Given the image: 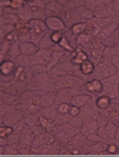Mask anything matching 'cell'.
I'll list each match as a JSON object with an SVG mask.
<instances>
[{"label":"cell","mask_w":119,"mask_h":157,"mask_svg":"<svg viewBox=\"0 0 119 157\" xmlns=\"http://www.w3.org/2000/svg\"><path fill=\"white\" fill-rule=\"evenodd\" d=\"M50 61H52V52L50 50H39L32 56H30L31 65L43 64Z\"/></svg>","instance_id":"6da1fadb"},{"label":"cell","mask_w":119,"mask_h":157,"mask_svg":"<svg viewBox=\"0 0 119 157\" xmlns=\"http://www.w3.org/2000/svg\"><path fill=\"white\" fill-rule=\"evenodd\" d=\"M45 25H46L47 29L53 30L54 32H60L62 30H65V23L58 16H49L45 19Z\"/></svg>","instance_id":"7a4b0ae2"},{"label":"cell","mask_w":119,"mask_h":157,"mask_svg":"<svg viewBox=\"0 0 119 157\" xmlns=\"http://www.w3.org/2000/svg\"><path fill=\"white\" fill-rule=\"evenodd\" d=\"M22 115H23L22 111L13 109H11L7 115H5V118L2 117V122L5 123V125L13 126V125H16V124L22 118Z\"/></svg>","instance_id":"3957f363"},{"label":"cell","mask_w":119,"mask_h":157,"mask_svg":"<svg viewBox=\"0 0 119 157\" xmlns=\"http://www.w3.org/2000/svg\"><path fill=\"white\" fill-rule=\"evenodd\" d=\"M111 11H113V6L111 2L109 1H104L100 6L97 7L96 10H94V16L95 18H107L110 16Z\"/></svg>","instance_id":"277c9868"},{"label":"cell","mask_w":119,"mask_h":157,"mask_svg":"<svg viewBox=\"0 0 119 157\" xmlns=\"http://www.w3.org/2000/svg\"><path fill=\"white\" fill-rule=\"evenodd\" d=\"M0 70H1V78H8V76H11L13 74H16V72H17L16 64L12 61L2 62L1 67H0Z\"/></svg>","instance_id":"5b68a950"},{"label":"cell","mask_w":119,"mask_h":157,"mask_svg":"<svg viewBox=\"0 0 119 157\" xmlns=\"http://www.w3.org/2000/svg\"><path fill=\"white\" fill-rule=\"evenodd\" d=\"M34 104L39 105V106H51L54 103V96L52 93H47V94H43L42 96H36L32 100Z\"/></svg>","instance_id":"8992f818"},{"label":"cell","mask_w":119,"mask_h":157,"mask_svg":"<svg viewBox=\"0 0 119 157\" xmlns=\"http://www.w3.org/2000/svg\"><path fill=\"white\" fill-rule=\"evenodd\" d=\"M95 80H105L111 75L109 72V67H107L105 64H98L94 70Z\"/></svg>","instance_id":"52a82bcc"},{"label":"cell","mask_w":119,"mask_h":157,"mask_svg":"<svg viewBox=\"0 0 119 157\" xmlns=\"http://www.w3.org/2000/svg\"><path fill=\"white\" fill-rule=\"evenodd\" d=\"M36 51H39V47L34 44L33 42H20V52H21V54L32 56L33 53H35Z\"/></svg>","instance_id":"ba28073f"},{"label":"cell","mask_w":119,"mask_h":157,"mask_svg":"<svg viewBox=\"0 0 119 157\" xmlns=\"http://www.w3.org/2000/svg\"><path fill=\"white\" fill-rule=\"evenodd\" d=\"M97 129H98V123L96 121H93V120H89V121L85 122L82 126V134L84 136H87V135L91 134V133H96Z\"/></svg>","instance_id":"9c48e42d"},{"label":"cell","mask_w":119,"mask_h":157,"mask_svg":"<svg viewBox=\"0 0 119 157\" xmlns=\"http://www.w3.org/2000/svg\"><path fill=\"white\" fill-rule=\"evenodd\" d=\"M91 100V96L87 95V94H78V95H74L71 100V103H72L73 106H77V107H83L86 105V103Z\"/></svg>","instance_id":"30bf717a"},{"label":"cell","mask_w":119,"mask_h":157,"mask_svg":"<svg viewBox=\"0 0 119 157\" xmlns=\"http://www.w3.org/2000/svg\"><path fill=\"white\" fill-rule=\"evenodd\" d=\"M118 29V25L117 23H110V25H106L105 28H102V30L98 32V38L102 40H106L107 38L111 36L113 33V31Z\"/></svg>","instance_id":"8fae6325"},{"label":"cell","mask_w":119,"mask_h":157,"mask_svg":"<svg viewBox=\"0 0 119 157\" xmlns=\"http://www.w3.org/2000/svg\"><path fill=\"white\" fill-rule=\"evenodd\" d=\"M19 20H20V18L14 13L2 14V16H1V27L6 25H18Z\"/></svg>","instance_id":"7c38bea8"},{"label":"cell","mask_w":119,"mask_h":157,"mask_svg":"<svg viewBox=\"0 0 119 157\" xmlns=\"http://www.w3.org/2000/svg\"><path fill=\"white\" fill-rule=\"evenodd\" d=\"M18 17L22 21H28L29 19L32 18V8L30 6L24 5L22 8H20L18 10Z\"/></svg>","instance_id":"4fadbf2b"},{"label":"cell","mask_w":119,"mask_h":157,"mask_svg":"<svg viewBox=\"0 0 119 157\" xmlns=\"http://www.w3.org/2000/svg\"><path fill=\"white\" fill-rule=\"evenodd\" d=\"M39 123L41 124V126L43 127V129L47 133H52L56 129L55 124L53 123V122H51L49 118H45L44 116H40Z\"/></svg>","instance_id":"5bb4252c"},{"label":"cell","mask_w":119,"mask_h":157,"mask_svg":"<svg viewBox=\"0 0 119 157\" xmlns=\"http://www.w3.org/2000/svg\"><path fill=\"white\" fill-rule=\"evenodd\" d=\"M85 89L91 92H100L102 90V83L100 80H93L85 84Z\"/></svg>","instance_id":"9a60e30c"},{"label":"cell","mask_w":119,"mask_h":157,"mask_svg":"<svg viewBox=\"0 0 119 157\" xmlns=\"http://www.w3.org/2000/svg\"><path fill=\"white\" fill-rule=\"evenodd\" d=\"M61 129L63 131V133H65L66 135H69V136H76V135L80 133V128H77V127H75L74 125H72V124H63L61 126Z\"/></svg>","instance_id":"2e32d148"},{"label":"cell","mask_w":119,"mask_h":157,"mask_svg":"<svg viewBox=\"0 0 119 157\" xmlns=\"http://www.w3.org/2000/svg\"><path fill=\"white\" fill-rule=\"evenodd\" d=\"M94 70H95L94 63L91 61H89V60H86V61H84L80 64V71H82V73L86 74V75L91 74V73L94 72Z\"/></svg>","instance_id":"e0dca14e"},{"label":"cell","mask_w":119,"mask_h":157,"mask_svg":"<svg viewBox=\"0 0 119 157\" xmlns=\"http://www.w3.org/2000/svg\"><path fill=\"white\" fill-rule=\"evenodd\" d=\"M105 132H106V135H107V137H109V138L116 137L117 126L113 122H107V124H106V126H105Z\"/></svg>","instance_id":"ac0fdd59"},{"label":"cell","mask_w":119,"mask_h":157,"mask_svg":"<svg viewBox=\"0 0 119 157\" xmlns=\"http://www.w3.org/2000/svg\"><path fill=\"white\" fill-rule=\"evenodd\" d=\"M110 103H111V100L106 95L99 96V98H97V101H96L97 107H99V109H107V107L110 105Z\"/></svg>","instance_id":"d6986e66"},{"label":"cell","mask_w":119,"mask_h":157,"mask_svg":"<svg viewBox=\"0 0 119 157\" xmlns=\"http://www.w3.org/2000/svg\"><path fill=\"white\" fill-rule=\"evenodd\" d=\"M86 30V22H78L74 23L72 25V33L74 36H80Z\"/></svg>","instance_id":"ffe728a7"},{"label":"cell","mask_w":119,"mask_h":157,"mask_svg":"<svg viewBox=\"0 0 119 157\" xmlns=\"http://www.w3.org/2000/svg\"><path fill=\"white\" fill-rule=\"evenodd\" d=\"M86 60H87L86 53L82 52L80 49H77L76 52H75V56H74V59H73V62L76 63V64H82V63H83L84 61H86Z\"/></svg>","instance_id":"44dd1931"},{"label":"cell","mask_w":119,"mask_h":157,"mask_svg":"<svg viewBox=\"0 0 119 157\" xmlns=\"http://www.w3.org/2000/svg\"><path fill=\"white\" fill-rule=\"evenodd\" d=\"M18 38L21 40V42H30V40H31L30 31H28L27 29H22L21 31H19Z\"/></svg>","instance_id":"7402d4cb"},{"label":"cell","mask_w":119,"mask_h":157,"mask_svg":"<svg viewBox=\"0 0 119 157\" xmlns=\"http://www.w3.org/2000/svg\"><path fill=\"white\" fill-rule=\"evenodd\" d=\"M16 61L20 67H25L29 65L30 63V56H25V54H20L16 58Z\"/></svg>","instance_id":"603a6c76"},{"label":"cell","mask_w":119,"mask_h":157,"mask_svg":"<svg viewBox=\"0 0 119 157\" xmlns=\"http://www.w3.org/2000/svg\"><path fill=\"white\" fill-rule=\"evenodd\" d=\"M20 52V43L19 42H12V44L10 45V50H9V54L11 56H16L17 58L18 56H20L19 54Z\"/></svg>","instance_id":"cb8c5ba5"},{"label":"cell","mask_w":119,"mask_h":157,"mask_svg":"<svg viewBox=\"0 0 119 157\" xmlns=\"http://www.w3.org/2000/svg\"><path fill=\"white\" fill-rule=\"evenodd\" d=\"M12 132H13V128H12L11 126H8V125H1V127H0V136L1 137H5L7 138L9 136V135H11Z\"/></svg>","instance_id":"d4e9b609"},{"label":"cell","mask_w":119,"mask_h":157,"mask_svg":"<svg viewBox=\"0 0 119 157\" xmlns=\"http://www.w3.org/2000/svg\"><path fill=\"white\" fill-rule=\"evenodd\" d=\"M91 40V36L89 34H80V36L76 38V42L80 43V44H85V43H88Z\"/></svg>","instance_id":"484cf974"},{"label":"cell","mask_w":119,"mask_h":157,"mask_svg":"<svg viewBox=\"0 0 119 157\" xmlns=\"http://www.w3.org/2000/svg\"><path fill=\"white\" fill-rule=\"evenodd\" d=\"M71 109H72V106H71L69 104L62 103V104H60V105H58V113H61V114H66V113H69Z\"/></svg>","instance_id":"4316f807"},{"label":"cell","mask_w":119,"mask_h":157,"mask_svg":"<svg viewBox=\"0 0 119 157\" xmlns=\"http://www.w3.org/2000/svg\"><path fill=\"white\" fill-rule=\"evenodd\" d=\"M60 47H61L63 50H67V51H72L73 50V48L69 45V40L66 39V38H62V40L60 41Z\"/></svg>","instance_id":"83f0119b"},{"label":"cell","mask_w":119,"mask_h":157,"mask_svg":"<svg viewBox=\"0 0 119 157\" xmlns=\"http://www.w3.org/2000/svg\"><path fill=\"white\" fill-rule=\"evenodd\" d=\"M45 3H47V1H33V2H29V5L32 7V9L36 8L38 10H40V9L45 8L44 7Z\"/></svg>","instance_id":"f1b7e54d"},{"label":"cell","mask_w":119,"mask_h":157,"mask_svg":"<svg viewBox=\"0 0 119 157\" xmlns=\"http://www.w3.org/2000/svg\"><path fill=\"white\" fill-rule=\"evenodd\" d=\"M108 117H110L113 122H117L119 123V111L117 109H111L108 112Z\"/></svg>","instance_id":"f546056e"},{"label":"cell","mask_w":119,"mask_h":157,"mask_svg":"<svg viewBox=\"0 0 119 157\" xmlns=\"http://www.w3.org/2000/svg\"><path fill=\"white\" fill-rule=\"evenodd\" d=\"M23 6H24V2L21 1V0H13V1H10V8H12V9L19 10V9L22 8Z\"/></svg>","instance_id":"4dcf8cb0"},{"label":"cell","mask_w":119,"mask_h":157,"mask_svg":"<svg viewBox=\"0 0 119 157\" xmlns=\"http://www.w3.org/2000/svg\"><path fill=\"white\" fill-rule=\"evenodd\" d=\"M32 67H33L34 72H35L36 74H43L47 69V67L43 64H36V65H33Z\"/></svg>","instance_id":"1f68e13d"},{"label":"cell","mask_w":119,"mask_h":157,"mask_svg":"<svg viewBox=\"0 0 119 157\" xmlns=\"http://www.w3.org/2000/svg\"><path fill=\"white\" fill-rule=\"evenodd\" d=\"M62 38L63 36H62L61 32H53V33H51V39H52V41L54 43H60Z\"/></svg>","instance_id":"d6a6232c"},{"label":"cell","mask_w":119,"mask_h":157,"mask_svg":"<svg viewBox=\"0 0 119 157\" xmlns=\"http://www.w3.org/2000/svg\"><path fill=\"white\" fill-rule=\"evenodd\" d=\"M86 138H87L88 140H91V142H94V143H97V142H99V140H100L99 135L96 134V133H91V134L87 135V136H86Z\"/></svg>","instance_id":"836d02e7"},{"label":"cell","mask_w":119,"mask_h":157,"mask_svg":"<svg viewBox=\"0 0 119 157\" xmlns=\"http://www.w3.org/2000/svg\"><path fill=\"white\" fill-rule=\"evenodd\" d=\"M1 29L2 30H5V34L6 33H12L13 32V30H14V25H2L1 27Z\"/></svg>","instance_id":"e575fe53"},{"label":"cell","mask_w":119,"mask_h":157,"mask_svg":"<svg viewBox=\"0 0 119 157\" xmlns=\"http://www.w3.org/2000/svg\"><path fill=\"white\" fill-rule=\"evenodd\" d=\"M111 64L116 67V69H119V54H115L111 58Z\"/></svg>","instance_id":"d590c367"},{"label":"cell","mask_w":119,"mask_h":157,"mask_svg":"<svg viewBox=\"0 0 119 157\" xmlns=\"http://www.w3.org/2000/svg\"><path fill=\"white\" fill-rule=\"evenodd\" d=\"M91 56L96 58V59H99L100 56H102V51L99 50V49H93L91 50Z\"/></svg>","instance_id":"8d00e7d4"},{"label":"cell","mask_w":119,"mask_h":157,"mask_svg":"<svg viewBox=\"0 0 119 157\" xmlns=\"http://www.w3.org/2000/svg\"><path fill=\"white\" fill-rule=\"evenodd\" d=\"M69 114L72 115V116H78V114H80V107L72 106V109L69 111Z\"/></svg>","instance_id":"74e56055"},{"label":"cell","mask_w":119,"mask_h":157,"mask_svg":"<svg viewBox=\"0 0 119 157\" xmlns=\"http://www.w3.org/2000/svg\"><path fill=\"white\" fill-rule=\"evenodd\" d=\"M117 146L116 145H113V144H111V145H109L107 147V151H108V153L109 154H116L117 153Z\"/></svg>","instance_id":"f35d334b"},{"label":"cell","mask_w":119,"mask_h":157,"mask_svg":"<svg viewBox=\"0 0 119 157\" xmlns=\"http://www.w3.org/2000/svg\"><path fill=\"white\" fill-rule=\"evenodd\" d=\"M111 5H113V8L115 9V10H118L119 9V1H113V2H111Z\"/></svg>","instance_id":"ab89813d"},{"label":"cell","mask_w":119,"mask_h":157,"mask_svg":"<svg viewBox=\"0 0 119 157\" xmlns=\"http://www.w3.org/2000/svg\"><path fill=\"white\" fill-rule=\"evenodd\" d=\"M116 137L119 138V126L117 127V133H116Z\"/></svg>","instance_id":"60d3db41"},{"label":"cell","mask_w":119,"mask_h":157,"mask_svg":"<svg viewBox=\"0 0 119 157\" xmlns=\"http://www.w3.org/2000/svg\"><path fill=\"white\" fill-rule=\"evenodd\" d=\"M117 30H118V36H119V25H118V29H117Z\"/></svg>","instance_id":"b9f144b4"},{"label":"cell","mask_w":119,"mask_h":157,"mask_svg":"<svg viewBox=\"0 0 119 157\" xmlns=\"http://www.w3.org/2000/svg\"><path fill=\"white\" fill-rule=\"evenodd\" d=\"M118 90H119V86H118Z\"/></svg>","instance_id":"7bdbcfd3"}]
</instances>
